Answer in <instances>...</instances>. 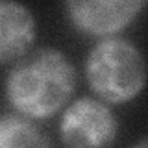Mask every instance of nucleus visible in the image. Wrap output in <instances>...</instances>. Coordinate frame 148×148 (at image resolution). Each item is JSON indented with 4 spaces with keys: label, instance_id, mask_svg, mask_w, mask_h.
<instances>
[{
    "label": "nucleus",
    "instance_id": "nucleus-3",
    "mask_svg": "<svg viewBox=\"0 0 148 148\" xmlns=\"http://www.w3.org/2000/svg\"><path fill=\"white\" fill-rule=\"evenodd\" d=\"M59 133L67 148H108L117 137V120L104 102L80 98L65 109Z\"/></svg>",
    "mask_w": 148,
    "mask_h": 148
},
{
    "label": "nucleus",
    "instance_id": "nucleus-7",
    "mask_svg": "<svg viewBox=\"0 0 148 148\" xmlns=\"http://www.w3.org/2000/svg\"><path fill=\"white\" fill-rule=\"evenodd\" d=\"M133 148H148V139H145V141H141V143H137Z\"/></svg>",
    "mask_w": 148,
    "mask_h": 148
},
{
    "label": "nucleus",
    "instance_id": "nucleus-5",
    "mask_svg": "<svg viewBox=\"0 0 148 148\" xmlns=\"http://www.w3.org/2000/svg\"><path fill=\"white\" fill-rule=\"evenodd\" d=\"M35 39V22L30 9L17 2L0 4V61L8 65L28 54Z\"/></svg>",
    "mask_w": 148,
    "mask_h": 148
},
{
    "label": "nucleus",
    "instance_id": "nucleus-2",
    "mask_svg": "<svg viewBox=\"0 0 148 148\" xmlns=\"http://www.w3.org/2000/svg\"><path fill=\"white\" fill-rule=\"evenodd\" d=\"M85 76L104 102L124 104L135 98L146 83L145 58L126 39H104L87 56Z\"/></svg>",
    "mask_w": 148,
    "mask_h": 148
},
{
    "label": "nucleus",
    "instance_id": "nucleus-6",
    "mask_svg": "<svg viewBox=\"0 0 148 148\" xmlns=\"http://www.w3.org/2000/svg\"><path fill=\"white\" fill-rule=\"evenodd\" d=\"M0 148H50V141L28 117L4 115L0 122Z\"/></svg>",
    "mask_w": 148,
    "mask_h": 148
},
{
    "label": "nucleus",
    "instance_id": "nucleus-1",
    "mask_svg": "<svg viewBox=\"0 0 148 148\" xmlns=\"http://www.w3.org/2000/svg\"><path fill=\"white\" fill-rule=\"evenodd\" d=\"M74 85L76 72L67 56L56 48H39L9 71L6 96L22 117L46 119L69 102Z\"/></svg>",
    "mask_w": 148,
    "mask_h": 148
},
{
    "label": "nucleus",
    "instance_id": "nucleus-4",
    "mask_svg": "<svg viewBox=\"0 0 148 148\" xmlns=\"http://www.w3.org/2000/svg\"><path fill=\"white\" fill-rule=\"evenodd\" d=\"M145 8L141 0H71L67 17L83 34L111 35L120 32Z\"/></svg>",
    "mask_w": 148,
    "mask_h": 148
}]
</instances>
